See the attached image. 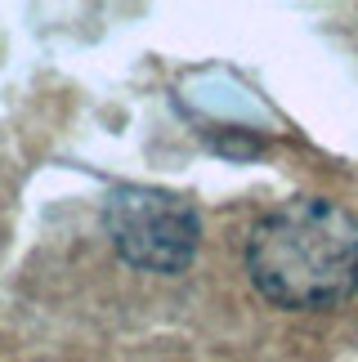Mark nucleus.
<instances>
[{
	"instance_id": "f257e3e1",
	"label": "nucleus",
	"mask_w": 358,
	"mask_h": 362,
	"mask_svg": "<svg viewBox=\"0 0 358 362\" xmlns=\"http://www.w3.org/2000/svg\"><path fill=\"white\" fill-rule=\"evenodd\" d=\"M246 273L278 309H332L358 291V219L323 197H291L255 219Z\"/></svg>"
},
{
	"instance_id": "f03ea898",
	"label": "nucleus",
	"mask_w": 358,
	"mask_h": 362,
	"mask_svg": "<svg viewBox=\"0 0 358 362\" xmlns=\"http://www.w3.org/2000/svg\"><path fill=\"white\" fill-rule=\"evenodd\" d=\"M103 233L117 255L144 273H179L197 255V211L161 188L126 184L103 202Z\"/></svg>"
}]
</instances>
